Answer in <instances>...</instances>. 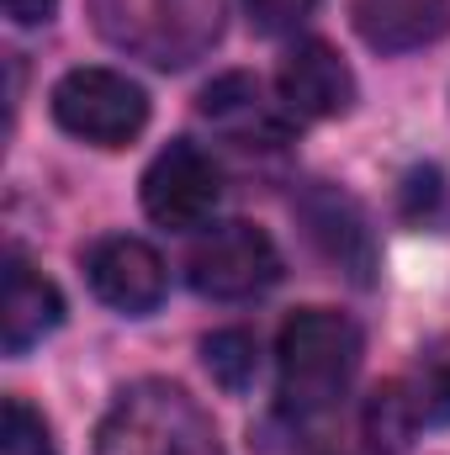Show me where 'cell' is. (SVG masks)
Segmentation results:
<instances>
[{
	"label": "cell",
	"mask_w": 450,
	"mask_h": 455,
	"mask_svg": "<svg viewBox=\"0 0 450 455\" xmlns=\"http://www.w3.org/2000/svg\"><path fill=\"white\" fill-rule=\"evenodd\" d=\"M96 455H223L213 419L186 387L138 381L101 419Z\"/></svg>",
	"instance_id": "cell-1"
},
{
	"label": "cell",
	"mask_w": 450,
	"mask_h": 455,
	"mask_svg": "<svg viewBox=\"0 0 450 455\" xmlns=\"http://www.w3.org/2000/svg\"><path fill=\"white\" fill-rule=\"evenodd\" d=\"M360 365V329L334 307H302L281 323L276 339V371H281V397L302 413L329 408L350 387Z\"/></svg>",
	"instance_id": "cell-2"
},
{
	"label": "cell",
	"mask_w": 450,
	"mask_h": 455,
	"mask_svg": "<svg viewBox=\"0 0 450 455\" xmlns=\"http://www.w3.org/2000/svg\"><path fill=\"white\" fill-rule=\"evenodd\" d=\"M53 122L96 148H127L143 127H149V96L138 80L117 75V69H69L53 85Z\"/></svg>",
	"instance_id": "cell-3"
},
{
	"label": "cell",
	"mask_w": 450,
	"mask_h": 455,
	"mask_svg": "<svg viewBox=\"0 0 450 455\" xmlns=\"http://www.w3.org/2000/svg\"><path fill=\"white\" fill-rule=\"evenodd\" d=\"M186 281L213 302H244L281 281V254L270 233L254 223H218L207 228L186 254Z\"/></svg>",
	"instance_id": "cell-4"
},
{
	"label": "cell",
	"mask_w": 450,
	"mask_h": 455,
	"mask_svg": "<svg viewBox=\"0 0 450 455\" xmlns=\"http://www.w3.org/2000/svg\"><path fill=\"white\" fill-rule=\"evenodd\" d=\"M112 16H127L112 32L117 43L143 48L159 69L191 64L223 37V0H122L101 21L112 27Z\"/></svg>",
	"instance_id": "cell-5"
},
{
	"label": "cell",
	"mask_w": 450,
	"mask_h": 455,
	"mask_svg": "<svg viewBox=\"0 0 450 455\" xmlns=\"http://www.w3.org/2000/svg\"><path fill=\"white\" fill-rule=\"evenodd\" d=\"M223 196V170L197 143L175 138L143 170V212L159 228H202Z\"/></svg>",
	"instance_id": "cell-6"
},
{
	"label": "cell",
	"mask_w": 450,
	"mask_h": 455,
	"mask_svg": "<svg viewBox=\"0 0 450 455\" xmlns=\"http://www.w3.org/2000/svg\"><path fill=\"white\" fill-rule=\"evenodd\" d=\"M85 281H91V291H96L107 307L127 313V318L154 313V307L165 302V286H170L159 249L143 243V238H133V233H112V238L91 243V254H85Z\"/></svg>",
	"instance_id": "cell-7"
},
{
	"label": "cell",
	"mask_w": 450,
	"mask_h": 455,
	"mask_svg": "<svg viewBox=\"0 0 450 455\" xmlns=\"http://www.w3.org/2000/svg\"><path fill=\"white\" fill-rule=\"evenodd\" d=\"M276 91H281V107L302 122H329L355 107V75L324 37H308L281 59Z\"/></svg>",
	"instance_id": "cell-8"
},
{
	"label": "cell",
	"mask_w": 450,
	"mask_h": 455,
	"mask_svg": "<svg viewBox=\"0 0 450 455\" xmlns=\"http://www.w3.org/2000/svg\"><path fill=\"white\" fill-rule=\"evenodd\" d=\"M297 212H302V223H308V238L324 249V259L339 265L355 286H366L371 270H376V243H371L366 212H360L344 191H334V186H313Z\"/></svg>",
	"instance_id": "cell-9"
},
{
	"label": "cell",
	"mask_w": 450,
	"mask_h": 455,
	"mask_svg": "<svg viewBox=\"0 0 450 455\" xmlns=\"http://www.w3.org/2000/svg\"><path fill=\"white\" fill-rule=\"evenodd\" d=\"M59 323H64L59 286L11 249L5 254V297H0V349L5 355H27L32 344L48 339Z\"/></svg>",
	"instance_id": "cell-10"
},
{
	"label": "cell",
	"mask_w": 450,
	"mask_h": 455,
	"mask_svg": "<svg viewBox=\"0 0 450 455\" xmlns=\"http://www.w3.org/2000/svg\"><path fill=\"white\" fill-rule=\"evenodd\" d=\"M350 16L376 53H414L450 32V0H350Z\"/></svg>",
	"instance_id": "cell-11"
},
{
	"label": "cell",
	"mask_w": 450,
	"mask_h": 455,
	"mask_svg": "<svg viewBox=\"0 0 450 455\" xmlns=\"http://www.w3.org/2000/svg\"><path fill=\"white\" fill-rule=\"evenodd\" d=\"M202 116L213 127H223L238 143H286V116L276 112V101H265V85L254 75H223L202 91Z\"/></svg>",
	"instance_id": "cell-12"
},
{
	"label": "cell",
	"mask_w": 450,
	"mask_h": 455,
	"mask_svg": "<svg viewBox=\"0 0 450 455\" xmlns=\"http://www.w3.org/2000/svg\"><path fill=\"white\" fill-rule=\"evenodd\" d=\"M419 429H424V413H419V397L408 381H382L360 408V435H366L371 455H408Z\"/></svg>",
	"instance_id": "cell-13"
},
{
	"label": "cell",
	"mask_w": 450,
	"mask_h": 455,
	"mask_svg": "<svg viewBox=\"0 0 450 455\" xmlns=\"http://www.w3.org/2000/svg\"><path fill=\"white\" fill-rule=\"evenodd\" d=\"M202 365L223 392H249L254 371H260V344L244 329H218V334L202 339Z\"/></svg>",
	"instance_id": "cell-14"
},
{
	"label": "cell",
	"mask_w": 450,
	"mask_h": 455,
	"mask_svg": "<svg viewBox=\"0 0 450 455\" xmlns=\"http://www.w3.org/2000/svg\"><path fill=\"white\" fill-rule=\"evenodd\" d=\"M0 455H59L48 419L21 397L0 403Z\"/></svg>",
	"instance_id": "cell-15"
},
{
	"label": "cell",
	"mask_w": 450,
	"mask_h": 455,
	"mask_svg": "<svg viewBox=\"0 0 450 455\" xmlns=\"http://www.w3.org/2000/svg\"><path fill=\"white\" fill-rule=\"evenodd\" d=\"M424 424H450V349H430L419 360V371L408 376Z\"/></svg>",
	"instance_id": "cell-16"
},
{
	"label": "cell",
	"mask_w": 450,
	"mask_h": 455,
	"mask_svg": "<svg viewBox=\"0 0 450 455\" xmlns=\"http://www.w3.org/2000/svg\"><path fill=\"white\" fill-rule=\"evenodd\" d=\"M313 5H318V0H244V11H249L254 32H270V37L297 32V27L313 16Z\"/></svg>",
	"instance_id": "cell-17"
},
{
	"label": "cell",
	"mask_w": 450,
	"mask_h": 455,
	"mask_svg": "<svg viewBox=\"0 0 450 455\" xmlns=\"http://www.w3.org/2000/svg\"><path fill=\"white\" fill-rule=\"evenodd\" d=\"M403 202H408V218L430 223V202H440V175L435 170H414L408 186H403Z\"/></svg>",
	"instance_id": "cell-18"
},
{
	"label": "cell",
	"mask_w": 450,
	"mask_h": 455,
	"mask_svg": "<svg viewBox=\"0 0 450 455\" xmlns=\"http://www.w3.org/2000/svg\"><path fill=\"white\" fill-rule=\"evenodd\" d=\"M53 11H59V0H5V16L16 27H43Z\"/></svg>",
	"instance_id": "cell-19"
}]
</instances>
